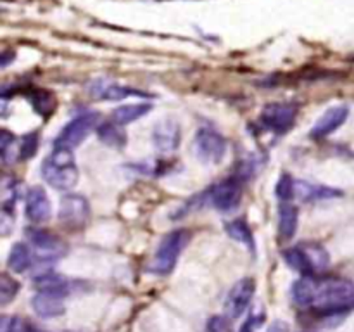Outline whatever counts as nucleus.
<instances>
[{
    "label": "nucleus",
    "instance_id": "nucleus-1",
    "mask_svg": "<svg viewBox=\"0 0 354 332\" xmlns=\"http://www.w3.org/2000/svg\"><path fill=\"white\" fill-rule=\"evenodd\" d=\"M292 301L325 318L341 317L354 308V284L341 277H303L292 284Z\"/></svg>",
    "mask_w": 354,
    "mask_h": 332
},
{
    "label": "nucleus",
    "instance_id": "nucleus-2",
    "mask_svg": "<svg viewBox=\"0 0 354 332\" xmlns=\"http://www.w3.org/2000/svg\"><path fill=\"white\" fill-rule=\"evenodd\" d=\"M283 259L292 270L303 277L320 275L330 265V256L327 249L318 242H301L283 251Z\"/></svg>",
    "mask_w": 354,
    "mask_h": 332
},
{
    "label": "nucleus",
    "instance_id": "nucleus-3",
    "mask_svg": "<svg viewBox=\"0 0 354 332\" xmlns=\"http://www.w3.org/2000/svg\"><path fill=\"white\" fill-rule=\"evenodd\" d=\"M41 176L57 190H71L78 183V168L69 149L54 147V152L41 163Z\"/></svg>",
    "mask_w": 354,
    "mask_h": 332
},
{
    "label": "nucleus",
    "instance_id": "nucleus-4",
    "mask_svg": "<svg viewBox=\"0 0 354 332\" xmlns=\"http://www.w3.org/2000/svg\"><path fill=\"white\" fill-rule=\"evenodd\" d=\"M189 241L190 230H187V228H176V230H171L168 235H165L162 241L159 242L154 259L149 266V272L156 273V275H168L175 268L178 256L182 255Z\"/></svg>",
    "mask_w": 354,
    "mask_h": 332
},
{
    "label": "nucleus",
    "instance_id": "nucleus-5",
    "mask_svg": "<svg viewBox=\"0 0 354 332\" xmlns=\"http://www.w3.org/2000/svg\"><path fill=\"white\" fill-rule=\"evenodd\" d=\"M99 113H95V111H88V113H83L80 116H76L75 120H71L62 128L61 133L54 140V147L69 149V151L78 147L93 130H97V127H99Z\"/></svg>",
    "mask_w": 354,
    "mask_h": 332
},
{
    "label": "nucleus",
    "instance_id": "nucleus-6",
    "mask_svg": "<svg viewBox=\"0 0 354 332\" xmlns=\"http://www.w3.org/2000/svg\"><path fill=\"white\" fill-rule=\"evenodd\" d=\"M297 113H299L297 104L272 102L263 107L259 121H261L263 128H266V130L273 131L277 135H282L294 127Z\"/></svg>",
    "mask_w": 354,
    "mask_h": 332
},
{
    "label": "nucleus",
    "instance_id": "nucleus-7",
    "mask_svg": "<svg viewBox=\"0 0 354 332\" xmlns=\"http://www.w3.org/2000/svg\"><path fill=\"white\" fill-rule=\"evenodd\" d=\"M90 220V204L80 194H66L59 204V221L69 230H80Z\"/></svg>",
    "mask_w": 354,
    "mask_h": 332
},
{
    "label": "nucleus",
    "instance_id": "nucleus-8",
    "mask_svg": "<svg viewBox=\"0 0 354 332\" xmlns=\"http://www.w3.org/2000/svg\"><path fill=\"white\" fill-rule=\"evenodd\" d=\"M194 149L201 161L216 165L227 154V140L213 128H201L194 138Z\"/></svg>",
    "mask_w": 354,
    "mask_h": 332
},
{
    "label": "nucleus",
    "instance_id": "nucleus-9",
    "mask_svg": "<svg viewBox=\"0 0 354 332\" xmlns=\"http://www.w3.org/2000/svg\"><path fill=\"white\" fill-rule=\"evenodd\" d=\"M26 235L37 258L44 261H55L66 255V249H68L66 244L50 232L41 230V228H28Z\"/></svg>",
    "mask_w": 354,
    "mask_h": 332
},
{
    "label": "nucleus",
    "instance_id": "nucleus-10",
    "mask_svg": "<svg viewBox=\"0 0 354 332\" xmlns=\"http://www.w3.org/2000/svg\"><path fill=\"white\" fill-rule=\"evenodd\" d=\"M207 197H209V203L218 211L228 213V211L235 210L241 204L242 185L237 178H227L218 183V185L211 187L207 190Z\"/></svg>",
    "mask_w": 354,
    "mask_h": 332
},
{
    "label": "nucleus",
    "instance_id": "nucleus-11",
    "mask_svg": "<svg viewBox=\"0 0 354 332\" xmlns=\"http://www.w3.org/2000/svg\"><path fill=\"white\" fill-rule=\"evenodd\" d=\"M180 137H182V130L180 124L171 118H166L156 123L154 130H152V142L154 147L162 154H169L175 152L180 145Z\"/></svg>",
    "mask_w": 354,
    "mask_h": 332
},
{
    "label": "nucleus",
    "instance_id": "nucleus-12",
    "mask_svg": "<svg viewBox=\"0 0 354 332\" xmlns=\"http://www.w3.org/2000/svg\"><path fill=\"white\" fill-rule=\"evenodd\" d=\"M254 290L256 284L254 280L249 279V277L235 282V286L232 287L227 297V310L232 318H239L245 310H248L249 303H251L252 296H254Z\"/></svg>",
    "mask_w": 354,
    "mask_h": 332
},
{
    "label": "nucleus",
    "instance_id": "nucleus-13",
    "mask_svg": "<svg viewBox=\"0 0 354 332\" xmlns=\"http://www.w3.org/2000/svg\"><path fill=\"white\" fill-rule=\"evenodd\" d=\"M349 118V107L348 106H334L328 107L324 114L317 120V123L311 128L310 135L313 138H325L328 135L334 133L335 130L342 127L346 123V120Z\"/></svg>",
    "mask_w": 354,
    "mask_h": 332
},
{
    "label": "nucleus",
    "instance_id": "nucleus-14",
    "mask_svg": "<svg viewBox=\"0 0 354 332\" xmlns=\"http://www.w3.org/2000/svg\"><path fill=\"white\" fill-rule=\"evenodd\" d=\"M52 206L47 192L41 187L35 185L26 194V216L33 225H41L50 220Z\"/></svg>",
    "mask_w": 354,
    "mask_h": 332
},
{
    "label": "nucleus",
    "instance_id": "nucleus-15",
    "mask_svg": "<svg viewBox=\"0 0 354 332\" xmlns=\"http://www.w3.org/2000/svg\"><path fill=\"white\" fill-rule=\"evenodd\" d=\"M31 306H33V311L38 317L44 318L61 317L64 313V303H62L61 294L57 293H45V290H40L31 299Z\"/></svg>",
    "mask_w": 354,
    "mask_h": 332
},
{
    "label": "nucleus",
    "instance_id": "nucleus-16",
    "mask_svg": "<svg viewBox=\"0 0 354 332\" xmlns=\"http://www.w3.org/2000/svg\"><path fill=\"white\" fill-rule=\"evenodd\" d=\"M299 225V210L294 204L280 203L279 208V235L282 241H289L296 235Z\"/></svg>",
    "mask_w": 354,
    "mask_h": 332
},
{
    "label": "nucleus",
    "instance_id": "nucleus-17",
    "mask_svg": "<svg viewBox=\"0 0 354 332\" xmlns=\"http://www.w3.org/2000/svg\"><path fill=\"white\" fill-rule=\"evenodd\" d=\"M152 109L151 102H137V104H124V106L116 107L111 114V120L116 121L121 127H127L131 121H137L140 118H144L145 114H149V111Z\"/></svg>",
    "mask_w": 354,
    "mask_h": 332
},
{
    "label": "nucleus",
    "instance_id": "nucleus-18",
    "mask_svg": "<svg viewBox=\"0 0 354 332\" xmlns=\"http://www.w3.org/2000/svg\"><path fill=\"white\" fill-rule=\"evenodd\" d=\"M296 196H299L303 201H322L332 199V197H341L342 192L339 189H332L327 185H317L310 182H297Z\"/></svg>",
    "mask_w": 354,
    "mask_h": 332
},
{
    "label": "nucleus",
    "instance_id": "nucleus-19",
    "mask_svg": "<svg viewBox=\"0 0 354 332\" xmlns=\"http://www.w3.org/2000/svg\"><path fill=\"white\" fill-rule=\"evenodd\" d=\"M31 261H33V252H31V248L24 242H16V244L10 248L9 258H7V265L12 270L14 273H23L26 272L31 266Z\"/></svg>",
    "mask_w": 354,
    "mask_h": 332
},
{
    "label": "nucleus",
    "instance_id": "nucleus-20",
    "mask_svg": "<svg viewBox=\"0 0 354 332\" xmlns=\"http://www.w3.org/2000/svg\"><path fill=\"white\" fill-rule=\"evenodd\" d=\"M97 135H99L100 142H104L109 147H123L127 144V133L123 131V127L118 124L116 121H107L97 127Z\"/></svg>",
    "mask_w": 354,
    "mask_h": 332
},
{
    "label": "nucleus",
    "instance_id": "nucleus-21",
    "mask_svg": "<svg viewBox=\"0 0 354 332\" xmlns=\"http://www.w3.org/2000/svg\"><path fill=\"white\" fill-rule=\"evenodd\" d=\"M225 228H227V234L230 235L234 241L248 246V248L254 252V249H256L254 235H252L251 227H249L248 221H245L244 218H235V220L228 221V223L225 225Z\"/></svg>",
    "mask_w": 354,
    "mask_h": 332
},
{
    "label": "nucleus",
    "instance_id": "nucleus-22",
    "mask_svg": "<svg viewBox=\"0 0 354 332\" xmlns=\"http://www.w3.org/2000/svg\"><path fill=\"white\" fill-rule=\"evenodd\" d=\"M137 93L140 92L128 89V86L116 85V83H95V89H92V95H95V99L104 100H120L128 95H137Z\"/></svg>",
    "mask_w": 354,
    "mask_h": 332
},
{
    "label": "nucleus",
    "instance_id": "nucleus-23",
    "mask_svg": "<svg viewBox=\"0 0 354 332\" xmlns=\"http://www.w3.org/2000/svg\"><path fill=\"white\" fill-rule=\"evenodd\" d=\"M33 284L40 290H45V293H57L62 294V290L66 289V279L61 275V273L55 272H45L40 273L33 279Z\"/></svg>",
    "mask_w": 354,
    "mask_h": 332
},
{
    "label": "nucleus",
    "instance_id": "nucleus-24",
    "mask_svg": "<svg viewBox=\"0 0 354 332\" xmlns=\"http://www.w3.org/2000/svg\"><path fill=\"white\" fill-rule=\"evenodd\" d=\"M296 189H297V182L292 178V175H290V173H282L280 178L277 180L275 196L279 197L282 203H289L292 197H296Z\"/></svg>",
    "mask_w": 354,
    "mask_h": 332
},
{
    "label": "nucleus",
    "instance_id": "nucleus-25",
    "mask_svg": "<svg viewBox=\"0 0 354 332\" xmlns=\"http://www.w3.org/2000/svg\"><path fill=\"white\" fill-rule=\"evenodd\" d=\"M30 100L38 114H50L55 107L54 97L45 90H35L33 93H30Z\"/></svg>",
    "mask_w": 354,
    "mask_h": 332
},
{
    "label": "nucleus",
    "instance_id": "nucleus-26",
    "mask_svg": "<svg viewBox=\"0 0 354 332\" xmlns=\"http://www.w3.org/2000/svg\"><path fill=\"white\" fill-rule=\"evenodd\" d=\"M19 289V282L14 280L12 277L7 275V273H3V275L0 277V303L9 304L10 301L17 296Z\"/></svg>",
    "mask_w": 354,
    "mask_h": 332
},
{
    "label": "nucleus",
    "instance_id": "nucleus-27",
    "mask_svg": "<svg viewBox=\"0 0 354 332\" xmlns=\"http://www.w3.org/2000/svg\"><path fill=\"white\" fill-rule=\"evenodd\" d=\"M38 151V131H31V133L24 135L19 145V158L21 159H31Z\"/></svg>",
    "mask_w": 354,
    "mask_h": 332
},
{
    "label": "nucleus",
    "instance_id": "nucleus-28",
    "mask_svg": "<svg viewBox=\"0 0 354 332\" xmlns=\"http://www.w3.org/2000/svg\"><path fill=\"white\" fill-rule=\"evenodd\" d=\"M0 332H31V327L19 317H2Z\"/></svg>",
    "mask_w": 354,
    "mask_h": 332
},
{
    "label": "nucleus",
    "instance_id": "nucleus-29",
    "mask_svg": "<svg viewBox=\"0 0 354 332\" xmlns=\"http://www.w3.org/2000/svg\"><path fill=\"white\" fill-rule=\"evenodd\" d=\"M207 332H232V324L225 315H214L207 322Z\"/></svg>",
    "mask_w": 354,
    "mask_h": 332
},
{
    "label": "nucleus",
    "instance_id": "nucleus-30",
    "mask_svg": "<svg viewBox=\"0 0 354 332\" xmlns=\"http://www.w3.org/2000/svg\"><path fill=\"white\" fill-rule=\"evenodd\" d=\"M14 140H16V137L10 131L2 130V133H0V156H2V161L6 165L9 163V152L10 147H14Z\"/></svg>",
    "mask_w": 354,
    "mask_h": 332
},
{
    "label": "nucleus",
    "instance_id": "nucleus-31",
    "mask_svg": "<svg viewBox=\"0 0 354 332\" xmlns=\"http://www.w3.org/2000/svg\"><path fill=\"white\" fill-rule=\"evenodd\" d=\"M266 332H290V325L286 324L283 320H277L270 325Z\"/></svg>",
    "mask_w": 354,
    "mask_h": 332
},
{
    "label": "nucleus",
    "instance_id": "nucleus-32",
    "mask_svg": "<svg viewBox=\"0 0 354 332\" xmlns=\"http://www.w3.org/2000/svg\"><path fill=\"white\" fill-rule=\"evenodd\" d=\"M261 318L263 317H251L244 325H242L241 331L239 332H252V327H254L256 324H259V322H261Z\"/></svg>",
    "mask_w": 354,
    "mask_h": 332
}]
</instances>
